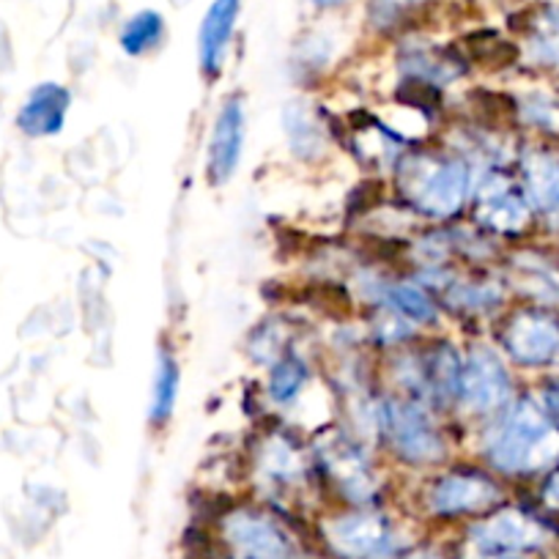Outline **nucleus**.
Instances as JSON below:
<instances>
[{
  "label": "nucleus",
  "instance_id": "obj_1",
  "mask_svg": "<svg viewBox=\"0 0 559 559\" xmlns=\"http://www.w3.org/2000/svg\"><path fill=\"white\" fill-rule=\"evenodd\" d=\"M472 459L504 483H532L559 461V433L532 392H519L502 412L469 428Z\"/></svg>",
  "mask_w": 559,
  "mask_h": 559
},
{
  "label": "nucleus",
  "instance_id": "obj_2",
  "mask_svg": "<svg viewBox=\"0 0 559 559\" xmlns=\"http://www.w3.org/2000/svg\"><path fill=\"white\" fill-rule=\"evenodd\" d=\"M477 168L442 140L414 143L392 168L386 187L419 225L466 219Z\"/></svg>",
  "mask_w": 559,
  "mask_h": 559
},
{
  "label": "nucleus",
  "instance_id": "obj_3",
  "mask_svg": "<svg viewBox=\"0 0 559 559\" xmlns=\"http://www.w3.org/2000/svg\"><path fill=\"white\" fill-rule=\"evenodd\" d=\"M466 433L428 403L379 390V455L386 466L426 475L459 455Z\"/></svg>",
  "mask_w": 559,
  "mask_h": 559
},
{
  "label": "nucleus",
  "instance_id": "obj_4",
  "mask_svg": "<svg viewBox=\"0 0 559 559\" xmlns=\"http://www.w3.org/2000/svg\"><path fill=\"white\" fill-rule=\"evenodd\" d=\"M316 488L335 497L346 508L386 504L390 497V466L379 450L368 448L346 431L341 423H326L308 437Z\"/></svg>",
  "mask_w": 559,
  "mask_h": 559
},
{
  "label": "nucleus",
  "instance_id": "obj_5",
  "mask_svg": "<svg viewBox=\"0 0 559 559\" xmlns=\"http://www.w3.org/2000/svg\"><path fill=\"white\" fill-rule=\"evenodd\" d=\"M419 513L437 524H472L510 499V488L477 459L455 455L450 464L417 475Z\"/></svg>",
  "mask_w": 559,
  "mask_h": 559
},
{
  "label": "nucleus",
  "instance_id": "obj_6",
  "mask_svg": "<svg viewBox=\"0 0 559 559\" xmlns=\"http://www.w3.org/2000/svg\"><path fill=\"white\" fill-rule=\"evenodd\" d=\"M515 370L504 354L493 346L491 337L475 335L464 343V368H461L459 401L453 419L461 431L480 426L488 417L502 412L519 395ZM466 442V439H464Z\"/></svg>",
  "mask_w": 559,
  "mask_h": 559
},
{
  "label": "nucleus",
  "instance_id": "obj_7",
  "mask_svg": "<svg viewBox=\"0 0 559 559\" xmlns=\"http://www.w3.org/2000/svg\"><path fill=\"white\" fill-rule=\"evenodd\" d=\"M488 335L515 373H559V310L513 302Z\"/></svg>",
  "mask_w": 559,
  "mask_h": 559
},
{
  "label": "nucleus",
  "instance_id": "obj_8",
  "mask_svg": "<svg viewBox=\"0 0 559 559\" xmlns=\"http://www.w3.org/2000/svg\"><path fill=\"white\" fill-rule=\"evenodd\" d=\"M559 540V524L535 504L504 502L464 530V546L499 557H546Z\"/></svg>",
  "mask_w": 559,
  "mask_h": 559
},
{
  "label": "nucleus",
  "instance_id": "obj_9",
  "mask_svg": "<svg viewBox=\"0 0 559 559\" xmlns=\"http://www.w3.org/2000/svg\"><path fill=\"white\" fill-rule=\"evenodd\" d=\"M466 219L504 247L530 241L537 230L535 212L530 209L513 168L477 174Z\"/></svg>",
  "mask_w": 559,
  "mask_h": 559
},
{
  "label": "nucleus",
  "instance_id": "obj_10",
  "mask_svg": "<svg viewBox=\"0 0 559 559\" xmlns=\"http://www.w3.org/2000/svg\"><path fill=\"white\" fill-rule=\"evenodd\" d=\"M319 535L335 559H390L408 546L386 504H337L335 510L321 515Z\"/></svg>",
  "mask_w": 559,
  "mask_h": 559
},
{
  "label": "nucleus",
  "instance_id": "obj_11",
  "mask_svg": "<svg viewBox=\"0 0 559 559\" xmlns=\"http://www.w3.org/2000/svg\"><path fill=\"white\" fill-rule=\"evenodd\" d=\"M247 466L263 491L274 499L316 488L308 437H302L299 428L288 426L283 419H277L272 428L258 431L247 455Z\"/></svg>",
  "mask_w": 559,
  "mask_h": 559
},
{
  "label": "nucleus",
  "instance_id": "obj_12",
  "mask_svg": "<svg viewBox=\"0 0 559 559\" xmlns=\"http://www.w3.org/2000/svg\"><path fill=\"white\" fill-rule=\"evenodd\" d=\"M431 292L448 321L461 326H491L513 305L497 266H455L433 283Z\"/></svg>",
  "mask_w": 559,
  "mask_h": 559
},
{
  "label": "nucleus",
  "instance_id": "obj_13",
  "mask_svg": "<svg viewBox=\"0 0 559 559\" xmlns=\"http://www.w3.org/2000/svg\"><path fill=\"white\" fill-rule=\"evenodd\" d=\"M217 535L230 559H299L297 540L266 504H230L219 513Z\"/></svg>",
  "mask_w": 559,
  "mask_h": 559
},
{
  "label": "nucleus",
  "instance_id": "obj_14",
  "mask_svg": "<svg viewBox=\"0 0 559 559\" xmlns=\"http://www.w3.org/2000/svg\"><path fill=\"white\" fill-rule=\"evenodd\" d=\"M497 269L515 302L559 310V252L521 241L504 247Z\"/></svg>",
  "mask_w": 559,
  "mask_h": 559
},
{
  "label": "nucleus",
  "instance_id": "obj_15",
  "mask_svg": "<svg viewBox=\"0 0 559 559\" xmlns=\"http://www.w3.org/2000/svg\"><path fill=\"white\" fill-rule=\"evenodd\" d=\"M247 146V99L241 94L223 96L217 105L206 134V159H203V174L206 185L214 190H223L239 174L245 163Z\"/></svg>",
  "mask_w": 559,
  "mask_h": 559
},
{
  "label": "nucleus",
  "instance_id": "obj_16",
  "mask_svg": "<svg viewBox=\"0 0 559 559\" xmlns=\"http://www.w3.org/2000/svg\"><path fill=\"white\" fill-rule=\"evenodd\" d=\"M280 123H283V138H286L288 154L297 159L299 165L326 163L332 146H335V127L326 118L324 107L319 102L310 99L308 94L288 99L280 112Z\"/></svg>",
  "mask_w": 559,
  "mask_h": 559
},
{
  "label": "nucleus",
  "instance_id": "obj_17",
  "mask_svg": "<svg viewBox=\"0 0 559 559\" xmlns=\"http://www.w3.org/2000/svg\"><path fill=\"white\" fill-rule=\"evenodd\" d=\"M513 170L537 225L559 234V154L548 146H521Z\"/></svg>",
  "mask_w": 559,
  "mask_h": 559
},
{
  "label": "nucleus",
  "instance_id": "obj_18",
  "mask_svg": "<svg viewBox=\"0 0 559 559\" xmlns=\"http://www.w3.org/2000/svg\"><path fill=\"white\" fill-rule=\"evenodd\" d=\"M72 105L74 94L69 91V85L45 80V83L34 85L25 94L23 105L17 107V116H14V123L31 140L58 138L67 129Z\"/></svg>",
  "mask_w": 559,
  "mask_h": 559
},
{
  "label": "nucleus",
  "instance_id": "obj_19",
  "mask_svg": "<svg viewBox=\"0 0 559 559\" xmlns=\"http://www.w3.org/2000/svg\"><path fill=\"white\" fill-rule=\"evenodd\" d=\"M241 0H212L198 28V69L206 83L223 78L239 25Z\"/></svg>",
  "mask_w": 559,
  "mask_h": 559
},
{
  "label": "nucleus",
  "instance_id": "obj_20",
  "mask_svg": "<svg viewBox=\"0 0 559 559\" xmlns=\"http://www.w3.org/2000/svg\"><path fill=\"white\" fill-rule=\"evenodd\" d=\"M266 370L263 379V401L272 412L292 414L310 392L316 381V365L299 346H292L286 354H280Z\"/></svg>",
  "mask_w": 559,
  "mask_h": 559
},
{
  "label": "nucleus",
  "instance_id": "obj_21",
  "mask_svg": "<svg viewBox=\"0 0 559 559\" xmlns=\"http://www.w3.org/2000/svg\"><path fill=\"white\" fill-rule=\"evenodd\" d=\"M181 397V362L170 346H159L154 354L152 384H148L146 423L154 433H163L174 423Z\"/></svg>",
  "mask_w": 559,
  "mask_h": 559
},
{
  "label": "nucleus",
  "instance_id": "obj_22",
  "mask_svg": "<svg viewBox=\"0 0 559 559\" xmlns=\"http://www.w3.org/2000/svg\"><path fill=\"white\" fill-rule=\"evenodd\" d=\"M519 61L546 74H559V7H537L524 20Z\"/></svg>",
  "mask_w": 559,
  "mask_h": 559
},
{
  "label": "nucleus",
  "instance_id": "obj_23",
  "mask_svg": "<svg viewBox=\"0 0 559 559\" xmlns=\"http://www.w3.org/2000/svg\"><path fill=\"white\" fill-rule=\"evenodd\" d=\"M510 116L513 127L530 129L540 138L559 140V96L546 91H530V94L510 96Z\"/></svg>",
  "mask_w": 559,
  "mask_h": 559
},
{
  "label": "nucleus",
  "instance_id": "obj_24",
  "mask_svg": "<svg viewBox=\"0 0 559 559\" xmlns=\"http://www.w3.org/2000/svg\"><path fill=\"white\" fill-rule=\"evenodd\" d=\"M165 36H168V23L163 14L157 9H140L123 20L118 31V47L127 58H146L165 45Z\"/></svg>",
  "mask_w": 559,
  "mask_h": 559
},
{
  "label": "nucleus",
  "instance_id": "obj_25",
  "mask_svg": "<svg viewBox=\"0 0 559 559\" xmlns=\"http://www.w3.org/2000/svg\"><path fill=\"white\" fill-rule=\"evenodd\" d=\"M292 346H297V341H294V326L283 316H269V319H263L261 324L252 326L250 337H247V354L261 368H269L280 354H286Z\"/></svg>",
  "mask_w": 559,
  "mask_h": 559
},
{
  "label": "nucleus",
  "instance_id": "obj_26",
  "mask_svg": "<svg viewBox=\"0 0 559 559\" xmlns=\"http://www.w3.org/2000/svg\"><path fill=\"white\" fill-rule=\"evenodd\" d=\"M535 508L559 524V461L535 480Z\"/></svg>",
  "mask_w": 559,
  "mask_h": 559
},
{
  "label": "nucleus",
  "instance_id": "obj_27",
  "mask_svg": "<svg viewBox=\"0 0 559 559\" xmlns=\"http://www.w3.org/2000/svg\"><path fill=\"white\" fill-rule=\"evenodd\" d=\"M532 395H535V401L540 403V408H543V414L548 417V423H551L559 433V373L543 376L540 384H537V390L532 392Z\"/></svg>",
  "mask_w": 559,
  "mask_h": 559
},
{
  "label": "nucleus",
  "instance_id": "obj_28",
  "mask_svg": "<svg viewBox=\"0 0 559 559\" xmlns=\"http://www.w3.org/2000/svg\"><path fill=\"white\" fill-rule=\"evenodd\" d=\"M390 559H453V557H448V554H444L439 546H433V543H408V546H403L401 551Z\"/></svg>",
  "mask_w": 559,
  "mask_h": 559
},
{
  "label": "nucleus",
  "instance_id": "obj_29",
  "mask_svg": "<svg viewBox=\"0 0 559 559\" xmlns=\"http://www.w3.org/2000/svg\"><path fill=\"white\" fill-rule=\"evenodd\" d=\"M310 3H313V7H319V9H341L346 0H310Z\"/></svg>",
  "mask_w": 559,
  "mask_h": 559
}]
</instances>
